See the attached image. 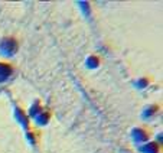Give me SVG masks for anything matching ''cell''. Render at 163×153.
Returning a JSON list of instances; mask_svg holds the SVG:
<instances>
[]
</instances>
